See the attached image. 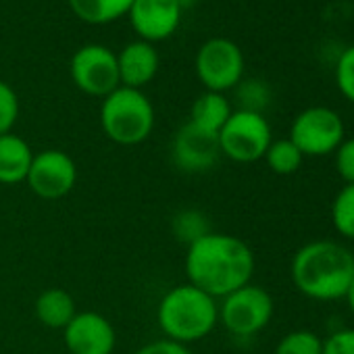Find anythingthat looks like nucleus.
<instances>
[{
  "label": "nucleus",
  "mask_w": 354,
  "mask_h": 354,
  "mask_svg": "<svg viewBox=\"0 0 354 354\" xmlns=\"http://www.w3.org/2000/svg\"><path fill=\"white\" fill-rule=\"evenodd\" d=\"M194 3H196V0H180V5H182V9H184V11L192 9V7H194Z\"/></svg>",
  "instance_id": "30"
},
{
  "label": "nucleus",
  "mask_w": 354,
  "mask_h": 354,
  "mask_svg": "<svg viewBox=\"0 0 354 354\" xmlns=\"http://www.w3.org/2000/svg\"><path fill=\"white\" fill-rule=\"evenodd\" d=\"M34 313L36 319L48 327V329H65L69 325V321L75 317L77 306L73 296L63 290V288H48L44 290L36 302H34Z\"/></svg>",
  "instance_id": "16"
},
{
  "label": "nucleus",
  "mask_w": 354,
  "mask_h": 354,
  "mask_svg": "<svg viewBox=\"0 0 354 354\" xmlns=\"http://www.w3.org/2000/svg\"><path fill=\"white\" fill-rule=\"evenodd\" d=\"M335 86L339 94L354 104V44L348 46L335 63Z\"/></svg>",
  "instance_id": "25"
},
{
  "label": "nucleus",
  "mask_w": 354,
  "mask_h": 354,
  "mask_svg": "<svg viewBox=\"0 0 354 354\" xmlns=\"http://www.w3.org/2000/svg\"><path fill=\"white\" fill-rule=\"evenodd\" d=\"M290 275L302 296L319 302L339 300L354 277V254L339 242L315 240L294 252Z\"/></svg>",
  "instance_id": "2"
},
{
  "label": "nucleus",
  "mask_w": 354,
  "mask_h": 354,
  "mask_svg": "<svg viewBox=\"0 0 354 354\" xmlns=\"http://www.w3.org/2000/svg\"><path fill=\"white\" fill-rule=\"evenodd\" d=\"M288 138L304 156H327L346 138L344 119L329 106H308L296 115Z\"/></svg>",
  "instance_id": "8"
},
{
  "label": "nucleus",
  "mask_w": 354,
  "mask_h": 354,
  "mask_svg": "<svg viewBox=\"0 0 354 354\" xmlns=\"http://www.w3.org/2000/svg\"><path fill=\"white\" fill-rule=\"evenodd\" d=\"M323 354H354V327L329 333L323 339Z\"/></svg>",
  "instance_id": "27"
},
{
  "label": "nucleus",
  "mask_w": 354,
  "mask_h": 354,
  "mask_svg": "<svg viewBox=\"0 0 354 354\" xmlns=\"http://www.w3.org/2000/svg\"><path fill=\"white\" fill-rule=\"evenodd\" d=\"M65 354H69V352H65Z\"/></svg>",
  "instance_id": "31"
},
{
  "label": "nucleus",
  "mask_w": 354,
  "mask_h": 354,
  "mask_svg": "<svg viewBox=\"0 0 354 354\" xmlns=\"http://www.w3.org/2000/svg\"><path fill=\"white\" fill-rule=\"evenodd\" d=\"M69 354H113L117 348L115 325L96 310H77L63 329Z\"/></svg>",
  "instance_id": "11"
},
{
  "label": "nucleus",
  "mask_w": 354,
  "mask_h": 354,
  "mask_svg": "<svg viewBox=\"0 0 354 354\" xmlns=\"http://www.w3.org/2000/svg\"><path fill=\"white\" fill-rule=\"evenodd\" d=\"M194 71L207 92L225 94L244 80V53L230 38H211L198 48Z\"/></svg>",
  "instance_id": "7"
},
{
  "label": "nucleus",
  "mask_w": 354,
  "mask_h": 354,
  "mask_svg": "<svg viewBox=\"0 0 354 354\" xmlns=\"http://www.w3.org/2000/svg\"><path fill=\"white\" fill-rule=\"evenodd\" d=\"M331 223L342 238L354 240V184H344L335 194L331 203Z\"/></svg>",
  "instance_id": "20"
},
{
  "label": "nucleus",
  "mask_w": 354,
  "mask_h": 354,
  "mask_svg": "<svg viewBox=\"0 0 354 354\" xmlns=\"http://www.w3.org/2000/svg\"><path fill=\"white\" fill-rule=\"evenodd\" d=\"M232 113H234V109H232V102L227 100L225 94L205 92L192 104L190 123L196 125L203 131H209V133L219 136L221 127L225 125V121L230 119Z\"/></svg>",
  "instance_id": "17"
},
{
  "label": "nucleus",
  "mask_w": 354,
  "mask_h": 354,
  "mask_svg": "<svg viewBox=\"0 0 354 354\" xmlns=\"http://www.w3.org/2000/svg\"><path fill=\"white\" fill-rule=\"evenodd\" d=\"M100 127L119 146H138L154 129V106L142 90L119 86L102 98Z\"/></svg>",
  "instance_id": "4"
},
{
  "label": "nucleus",
  "mask_w": 354,
  "mask_h": 354,
  "mask_svg": "<svg viewBox=\"0 0 354 354\" xmlns=\"http://www.w3.org/2000/svg\"><path fill=\"white\" fill-rule=\"evenodd\" d=\"M273 296L252 281L219 300V323L238 337L261 333L273 319Z\"/></svg>",
  "instance_id": "5"
},
{
  "label": "nucleus",
  "mask_w": 354,
  "mask_h": 354,
  "mask_svg": "<svg viewBox=\"0 0 354 354\" xmlns=\"http://www.w3.org/2000/svg\"><path fill=\"white\" fill-rule=\"evenodd\" d=\"M346 302H348V308L352 310V315H354V277H352V281H350V286H348V292H346Z\"/></svg>",
  "instance_id": "29"
},
{
  "label": "nucleus",
  "mask_w": 354,
  "mask_h": 354,
  "mask_svg": "<svg viewBox=\"0 0 354 354\" xmlns=\"http://www.w3.org/2000/svg\"><path fill=\"white\" fill-rule=\"evenodd\" d=\"M173 162L184 173H207L211 171L219 156V138L215 133L203 131L190 121L177 129L171 146Z\"/></svg>",
  "instance_id": "12"
},
{
  "label": "nucleus",
  "mask_w": 354,
  "mask_h": 354,
  "mask_svg": "<svg viewBox=\"0 0 354 354\" xmlns=\"http://www.w3.org/2000/svg\"><path fill=\"white\" fill-rule=\"evenodd\" d=\"M26 184L42 201H59L77 184L75 160L59 148H46L34 154Z\"/></svg>",
  "instance_id": "10"
},
{
  "label": "nucleus",
  "mask_w": 354,
  "mask_h": 354,
  "mask_svg": "<svg viewBox=\"0 0 354 354\" xmlns=\"http://www.w3.org/2000/svg\"><path fill=\"white\" fill-rule=\"evenodd\" d=\"M158 63L160 61H158V53H156L154 44L144 42V40L129 42L117 55L121 86L142 90L146 84H150L156 77Z\"/></svg>",
  "instance_id": "14"
},
{
  "label": "nucleus",
  "mask_w": 354,
  "mask_h": 354,
  "mask_svg": "<svg viewBox=\"0 0 354 354\" xmlns=\"http://www.w3.org/2000/svg\"><path fill=\"white\" fill-rule=\"evenodd\" d=\"M133 354H194V352L190 350V346H184V344H177V342L160 337V339L144 344Z\"/></svg>",
  "instance_id": "28"
},
{
  "label": "nucleus",
  "mask_w": 354,
  "mask_h": 354,
  "mask_svg": "<svg viewBox=\"0 0 354 354\" xmlns=\"http://www.w3.org/2000/svg\"><path fill=\"white\" fill-rule=\"evenodd\" d=\"M34 154L36 152L21 136L13 131L0 136V184L17 186L26 182Z\"/></svg>",
  "instance_id": "15"
},
{
  "label": "nucleus",
  "mask_w": 354,
  "mask_h": 354,
  "mask_svg": "<svg viewBox=\"0 0 354 354\" xmlns=\"http://www.w3.org/2000/svg\"><path fill=\"white\" fill-rule=\"evenodd\" d=\"M221 156L234 162H257L265 156L269 144L273 142L271 125L263 113L236 109L219 131Z\"/></svg>",
  "instance_id": "6"
},
{
  "label": "nucleus",
  "mask_w": 354,
  "mask_h": 354,
  "mask_svg": "<svg viewBox=\"0 0 354 354\" xmlns=\"http://www.w3.org/2000/svg\"><path fill=\"white\" fill-rule=\"evenodd\" d=\"M263 160L275 175H292L300 169L304 154L298 150V146L290 138H281L269 144Z\"/></svg>",
  "instance_id": "19"
},
{
  "label": "nucleus",
  "mask_w": 354,
  "mask_h": 354,
  "mask_svg": "<svg viewBox=\"0 0 354 354\" xmlns=\"http://www.w3.org/2000/svg\"><path fill=\"white\" fill-rule=\"evenodd\" d=\"M77 19L90 26L113 24L125 17L133 5V0H67Z\"/></svg>",
  "instance_id": "18"
},
{
  "label": "nucleus",
  "mask_w": 354,
  "mask_h": 354,
  "mask_svg": "<svg viewBox=\"0 0 354 354\" xmlns=\"http://www.w3.org/2000/svg\"><path fill=\"white\" fill-rule=\"evenodd\" d=\"M275 354H323V339L310 329H294L277 342Z\"/></svg>",
  "instance_id": "23"
},
{
  "label": "nucleus",
  "mask_w": 354,
  "mask_h": 354,
  "mask_svg": "<svg viewBox=\"0 0 354 354\" xmlns=\"http://www.w3.org/2000/svg\"><path fill=\"white\" fill-rule=\"evenodd\" d=\"M19 119V96L17 92L0 80V136L13 131Z\"/></svg>",
  "instance_id": "24"
},
{
  "label": "nucleus",
  "mask_w": 354,
  "mask_h": 354,
  "mask_svg": "<svg viewBox=\"0 0 354 354\" xmlns=\"http://www.w3.org/2000/svg\"><path fill=\"white\" fill-rule=\"evenodd\" d=\"M171 230H173L177 240H180L182 244H188V246L211 232L207 217L201 211H194V209L177 213L173 223H171Z\"/></svg>",
  "instance_id": "21"
},
{
  "label": "nucleus",
  "mask_w": 354,
  "mask_h": 354,
  "mask_svg": "<svg viewBox=\"0 0 354 354\" xmlns=\"http://www.w3.org/2000/svg\"><path fill=\"white\" fill-rule=\"evenodd\" d=\"M234 90L240 111L263 113L271 102V88L263 80H242Z\"/></svg>",
  "instance_id": "22"
},
{
  "label": "nucleus",
  "mask_w": 354,
  "mask_h": 354,
  "mask_svg": "<svg viewBox=\"0 0 354 354\" xmlns=\"http://www.w3.org/2000/svg\"><path fill=\"white\" fill-rule=\"evenodd\" d=\"M156 323L165 339L190 346L219 325V300L188 281L173 286L158 300Z\"/></svg>",
  "instance_id": "3"
},
{
  "label": "nucleus",
  "mask_w": 354,
  "mask_h": 354,
  "mask_svg": "<svg viewBox=\"0 0 354 354\" xmlns=\"http://www.w3.org/2000/svg\"><path fill=\"white\" fill-rule=\"evenodd\" d=\"M69 73L77 90L94 98H104L121 86L117 55L102 44L77 48L69 63Z\"/></svg>",
  "instance_id": "9"
},
{
  "label": "nucleus",
  "mask_w": 354,
  "mask_h": 354,
  "mask_svg": "<svg viewBox=\"0 0 354 354\" xmlns=\"http://www.w3.org/2000/svg\"><path fill=\"white\" fill-rule=\"evenodd\" d=\"M180 0H133L127 13L133 32L144 42H160L173 36L182 24Z\"/></svg>",
  "instance_id": "13"
},
{
  "label": "nucleus",
  "mask_w": 354,
  "mask_h": 354,
  "mask_svg": "<svg viewBox=\"0 0 354 354\" xmlns=\"http://www.w3.org/2000/svg\"><path fill=\"white\" fill-rule=\"evenodd\" d=\"M333 165L344 184H354V138H344V142L335 148Z\"/></svg>",
  "instance_id": "26"
},
{
  "label": "nucleus",
  "mask_w": 354,
  "mask_h": 354,
  "mask_svg": "<svg viewBox=\"0 0 354 354\" xmlns=\"http://www.w3.org/2000/svg\"><path fill=\"white\" fill-rule=\"evenodd\" d=\"M184 267L188 283L221 300L252 281L257 261L252 248L238 236L209 232L188 246Z\"/></svg>",
  "instance_id": "1"
}]
</instances>
